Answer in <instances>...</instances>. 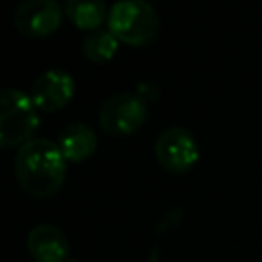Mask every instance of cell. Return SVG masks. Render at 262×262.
<instances>
[{"label":"cell","mask_w":262,"mask_h":262,"mask_svg":"<svg viewBox=\"0 0 262 262\" xmlns=\"http://www.w3.org/2000/svg\"><path fill=\"white\" fill-rule=\"evenodd\" d=\"M14 176L33 196H49L66 176V158L57 143L45 137H33L23 143L14 158Z\"/></svg>","instance_id":"1"},{"label":"cell","mask_w":262,"mask_h":262,"mask_svg":"<svg viewBox=\"0 0 262 262\" xmlns=\"http://www.w3.org/2000/svg\"><path fill=\"white\" fill-rule=\"evenodd\" d=\"M39 127V106L29 92L4 88L0 94V145L27 143Z\"/></svg>","instance_id":"2"},{"label":"cell","mask_w":262,"mask_h":262,"mask_svg":"<svg viewBox=\"0 0 262 262\" xmlns=\"http://www.w3.org/2000/svg\"><path fill=\"white\" fill-rule=\"evenodd\" d=\"M108 31L131 45H141L149 41L158 31V12L145 0H119L111 6L108 16Z\"/></svg>","instance_id":"3"},{"label":"cell","mask_w":262,"mask_h":262,"mask_svg":"<svg viewBox=\"0 0 262 262\" xmlns=\"http://www.w3.org/2000/svg\"><path fill=\"white\" fill-rule=\"evenodd\" d=\"M147 117V102L137 92H117L108 96L100 111L98 123L106 133L127 135L143 125Z\"/></svg>","instance_id":"4"},{"label":"cell","mask_w":262,"mask_h":262,"mask_svg":"<svg viewBox=\"0 0 262 262\" xmlns=\"http://www.w3.org/2000/svg\"><path fill=\"white\" fill-rule=\"evenodd\" d=\"M156 158L170 172H186L199 160V145L182 125L166 127L156 139Z\"/></svg>","instance_id":"5"},{"label":"cell","mask_w":262,"mask_h":262,"mask_svg":"<svg viewBox=\"0 0 262 262\" xmlns=\"http://www.w3.org/2000/svg\"><path fill=\"white\" fill-rule=\"evenodd\" d=\"M63 6L55 0H23L12 14L14 27L29 37H43L61 23Z\"/></svg>","instance_id":"6"},{"label":"cell","mask_w":262,"mask_h":262,"mask_svg":"<svg viewBox=\"0 0 262 262\" xmlns=\"http://www.w3.org/2000/svg\"><path fill=\"white\" fill-rule=\"evenodd\" d=\"M29 94L41 111L61 108L74 94V78L66 70L51 68L31 84Z\"/></svg>","instance_id":"7"},{"label":"cell","mask_w":262,"mask_h":262,"mask_svg":"<svg viewBox=\"0 0 262 262\" xmlns=\"http://www.w3.org/2000/svg\"><path fill=\"white\" fill-rule=\"evenodd\" d=\"M27 248L37 262H63L70 254L66 233L51 223L35 225L27 235Z\"/></svg>","instance_id":"8"},{"label":"cell","mask_w":262,"mask_h":262,"mask_svg":"<svg viewBox=\"0 0 262 262\" xmlns=\"http://www.w3.org/2000/svg\"><path fill=\"white\" fill-rule=\"evenodd\" d=\"M96 133L86 123H70L57 137V145L66 160L78 162L88 158L96 149Z\"/></svg>","instance_id":"9"},{"label":"cell","mask_w":262,"mask_h":262,"mask_svg":"<svg viewBox=\"0 0 262 262\" xmlns=\"http://www.w3.org/2000/svg\"><path fill=\"white\" fill-rule=\"evenodd\" d=\"M66 14L82 29H98V25L108 16L102 0H70L66 2Z\"/></svg>","instance_id":"10"},{"label":"cell","mask_w":262,"mask_h":262,"mask_svg":"<svg viewBox=\"0 0 262 262\" xmlns=\"http://www.w3.org/2000/svg\"><path fill=\"white\" fill-rule=\"evenodd\" d=\"M119 47V39L108 31V29H94L84 37L82 49L84 55L92 61H106L117 53Z\"/></svg>","instance_id":"11"}]
</instances>
